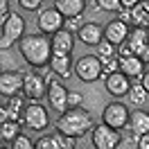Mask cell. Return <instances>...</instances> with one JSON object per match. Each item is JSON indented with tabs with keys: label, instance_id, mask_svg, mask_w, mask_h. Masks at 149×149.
I'll return each mask as SVG.
<instances>
[{
	"label": "cell",
	"instance_id": "83f0119b",
	"mask_svg": "<svg viewBox=\"0 0 149 149\" xmlns=\"http://www.w3.org/2000/svg\"><path fill=\"white\" fill-rule=\"evenodd\" d=\"M102 68H104V77H109V74H113V72H118V70H120V56H115V59H109V61H104Z\"/></svg>",
	"mask_w": 149,
	"mask_h": 149
},
{
	"label": "cell",
	"instance_id": "4dcf8cb0",
	"mask_svg": "<svg viewBox=\"0 0 149 149\" xmlns=\"http://www.w3.org/2000/svg\"><path fill=\"white\" fill-rule=\"evenodd\" d=\"M118 20L127 23V25H133V11L131 9H120L118 11Z\"/></svg>",
	"mask_w": 149,
	"mask_h": 149
},
{
	"label": "cell",
	"instance_id": "44dd1931",
	"mask_svg": "<svg viewBox=\"0 0 149 149\" xmlns=\"http://www.w3.org/2000/svg\"><path fill=\"white\" fill-rule=\"evenodd\" d=\"M20 136V122L18 120H5L0 122V140H2V145H7V142H14V140Z\"/></svg>",
	"mask_w": 149,
	"mask_h": 149
},
{
	"label": "cell",
	"instance_id": "836d02e7",
	"mask_svg": "<svg viewBox=\"0 0 149 149\" xmlns=\"http://www.w3.org/2000/svg\"><path fill=\"white\" fill-rule=\"evenodd\" d=\"M136 149H149V133H142L136 138Z\"/></svg>",
	"mask_w": 149,
	"mask_h": 149
},
{
	"label": "cell",
	"instance_id": "603a6c76",
	"mask_svg": "<svg viewBox=\"0 0 149 149\" xmlns=\"http://www.w3.org/2000/svg\"><path fill=\"white\" fill-rule=\"evenodd\" d=\"M127 97H129V104H131V106L140 109L142 104L147 102V97H149V95H147V91H145V88L140 86V81H138V84L133 81V84H131V91H129V95H127Z\"/></svg>",
	"mask_w": 149,
	"mask_h": 149
},
{
	"label": "cell",
	"instance_id": "5bb4252c",
	"mask_svg": "<svg viewBox=\"0 0 149 149\" xmlns=\"http://www.w3.org/2000/svg\"><path fill=\"white\" fill-rule=\"evenodd\" d=\"M129 34H131L129 25H127V23H122V20H118V18L109 20V23L104 25V38H106V41H111L113 45H122V43L129 38Z\"/></svg>",
	"mask_w": 149,
	"mask_h": 149
},
{
	"label": "cell",
	"instance_id": "e0dca14e",
	"mask_svg": "<svg viewBox=\"0 0 149 149\" xmlns=\"http://www.w3.org/2000/svg\"><path fill=\"white\" fill-rule=\"evenodd\" d=\"M120 72H124L131 81H140L145 74V61L140 56H120Z\"/></svg>",
	"mask_w": 149,
	"mask_h": 149
},
{
	"label": "cell",
	"instance_id": "52a82bcc",
	"mask_svg": "<svg viewBox=\"0 0 149 149\" xmlns=\"http://www.w3.org/2000/svg\"><path fill=\"white\" fill-rule=\"evenodd\" d=\"M38 32L45 34V36H54L56 32H61L65 27V16L56 7H47V9L38 11V18H36Z\"/></svg>",
	"mask_w": 149,
	"mask_h": 149
},
{
	"label": "cell",
	"instance_id": "ffe728a7",
	"mask_svg": "<svg viewBox=\"0 0 149 149\" xmlns=\"http://www.w3.org/2000/svg\"><path fill=\"white\" fill-rule=\"evenodd\" d=\"M129 129H131V133H133L136 138L142 136V133H149V113H145V111H131Z\"/></svg>",
	"mask_w": 149,
	"mask_h": 149
},
{
	"label": "cell",
	"instance_id": "9c48e42d",
	"mask_svg": "<svg viewBox=\"0 0 149 149\" xmlns=\"http://www.w3.org/2000/svg\"><path fill=\"white\" fill-rule=\"evenodd\" d=\"M23 95L29 102H41L47 97V79L38 72H25V84H23Z\"/></svg>",
	"mask_w": 149,
	"mask_h": 149
},
{
	"label": "cell",
	"instance_id": "7c38bea8",
	"mask_svg": "<svg viewBox=\"0 0 149 149\" xmlns=\"http://www.w3.org/2000/svg\"><path fill=\"white\" fill-rule=\"evenodd\" d=\"M104 88H106V93L111 95V97H127L129 95V91H131V79L127 77L124 72H113V74H109L106 79H104Z\"/></svg>",
	"mask_w": 149,
	"mask_h": 149
},
{
	"label": "cell",
	"instance_id": "4316f807",
	"mask_svg": "<svg viewBox=\"0 0 149 149\" xmlns=\"http://www.w3.org/2000/svg\"><path fill=\"white\" fill-rule=\"evenodd\" d=\"M11 149H36V145H34L32 138H27L25 133H20L18 138L11 142Z\"/></svg>",
	"mask_w": 149,
	"mask_h": 149
},
{
	"label": "cell",
	"instance_id": "484cf974",
	"mask_svg": "<svg viewBox=\"0 0 149 149\" xmlns=\"http://www.w3.org/2000/svg\"><path fill=\"white\" fill-rule=\"evenodd\" d=\"M95 5H97V9H102V11H115V14L122 9L120 0H95Z\"/></svg>",
	"mask_w": 149,
	"mask_h": 149
},
{
	"label": "cell",
	"instance_id": "f1b7e54d",
	"mask_svg": "<svg viewBox=\"0 0 149 149\" xmlns=\"http://www.w3.org/2000/svg\"><path fill=\"white\" fill-rule=\"evenodd\" d=\"M18 5H20L25 11H41L43 0H18Z\"/></svg>",
	"mask_w": 149,
	"mask_h": 149
},
{
	"label": "cell",
	"instance_id": "2e32d148",
	"mask_svg": "<svg viewBox=\"0 0 149 149\" xmlns=\"http://www.w3.org/2000/svg\"><path fill=\"white\" fill-rule=\"evenodd\" d=\"M77 38H79L84 45L97 47L104 41V27H100L97 23H84V25L79 27V32H77Z\"/></svg>",
	"mask_w": 149,
	"mask_h": 149
},
{
	"label": "cell",
	"instance_id": "f546056e",
	"mask_svg": "<svg viewBox=\"0 0 149 149\" xmlns=\"http://www.w3.org/2000/svg\"><path fill=\"white\" fill-rule=\"evenodd\" d=\"M84 102V95L77 93V91H70L68 93V109H77V106H81Z\"/></svg>",
	"mask_w": 149,
	"mask_h": 149
},
{
	"label": "cell",
	"instance_id": "8fae6325",
	"mask_svg": "<svg viewBox=\"0 0 149 149\" xmlns=\"http://www.w3.org/2000/svg\"><path fill=\"white\" fill-rule=\"evenodd\" d=\"M23 84H25V72L2 70V74H0V95H5V97L23 95Z\"/></svg>",
	"mask_w": 149,
	"mask_h": 149
},
{
	"label": "cell",
	"instance_id": "1f68e13d",
	"mask_svg": "<svg viewBox=\"0 0 149 149\" xmlns=\"http://www.w3.org/2000/svg\"><path fill=\"white\" fill-rule=\"evenodd\" d=\"M79 20H81V16H74V18H65V29L68 32H79Z\"/></svg>",
	"mask_w": 149,
	"mask_h": 149
},
{
	"label": "cell",
	"instance_id": "7a4b0ae2",
	"mask_svg": "<svg viewBox=\"0 0 149 149\" xmlns=\"http://www.w3.org/2000/svg\"><path fill=\"white\" fill-rule=\"evenodd\" d=\"M54 127H56V131L63 133V136L81 138V136H86L88 131H93L95 120H93V115L86 111V109L77 106V109H68L65 113H61Z\"/></svg>",
	"mask_w": 149,
	"mask_h": 149
},
{
	"label": "cell",
	"instance_id": "8d00e7d4",
	"mask_svg": "<svg viewBox=\"0 0 149 149\" xmlns=\"http://www.w3.org/2000/svg\"><path fill=\"white\" fill-rule=\"evenodd\" d=\"M140 59H142L145 63H149V43H147V47L142 50V54H140Z\"/></svg>",
	"mask_w": 149,
	"mask_h": 149
},
{
	"label": "cell",
	"instance_id": "3957f363",
	"mask_svg": "<svg viewBox=\"0 0 149 149\" xmlns=\"http://www.w3.org/2000/svg\"><path fill=\"white\" fill-rule=\"evenodd\" d=\"M25 34V20L18 14H11L7 20L0 23V50L7 52L14 43H18Z\"/></svg>",
	"mask_w": 149,
	"mask_h": 149
},
{
	"label": "cell",
	"instance_id": "d590c367",
	"mask_svg": "<svg viewBox=\"0 0 149 149\" xmlns=\"http://www.w3.org/2000/svg\"><path fill=\"white\" fill-rule=\"evenodd\" d=\"M140 86L147 91V95H149V70H145V74L140 77Z\"/></svg>",
	"mask_w": 149,
	"mask_h": 149
},
{
	"label": "cell",
	"instance_id": "7402d4cb",
	"mask_svg": "<svg viewBox=\"0 0 149 149\" xmlns=\"http://www.w3.org/2000/svg\"><path fill=\"white\" fill-rule=\"evenodd\" d=\"M133 27H145L149 29V2H138L136 7H133Z\"/></svg>",
	"mask_w": 149,
	"mask_h": 149
},
{
	"label": "cell",
	"instance_id": "30bf717a",
	"mask_svg": "<svg viewBox=\"0 0 149 149\" xmlns=\"http://www.w3.org/2000/svg\"><path fill=\"white\" fill-rule=\"evenodd\" d=\"M47 79V102L54 109L59 115L68 111V88H65L59 79H52V77H45Z\"/></svg>",
	"mask_w": 149,
	"mask_h": 149
},
{
	"label": "cell",
	"instance_id": "9a60e30c",
	"mask_svg": "<svg viewBox=\"0 0 149 149\" xmlns=\"http://www.w3.org/2000/svg\"><path fill=\"white\" fill-rule=\"evenodd\" d=\"M50 70H52L56 77H61V79L72 77V72H74L72 56H70V54H63V52H54L52 59H50Z\"/></svg>",
	"mask_w": 149,
	"mask_h": 149
},
{
	"label": "cell",
	"instance_id": "ba28073f",
	"mask_svg": "<svg viewBox=\"0 0 149 149\" xmlns=\"http://www.w3.org/2000/svg\"><path fill=\"white\" fill-rule=\"evenodd\" d=\"M23 124H25L29 131H43V129H47V124H50L47 109L41 102L27 104L25 111H23Z\"/></svg>",
	"mask_w": 149,
	"mask_h": 149
},
{
	"label": "cell",
	"instance_id": "277c9868",
	"mask_svg": "<svg viewBox=\"0 0 149 149\" xmlns=\"http://www.w3.org/2000/svg\"><path fill=\"white\" fill-rule=\"evenodd\" d=\"M74 77H79L86 84H93L97 79L104 77V68H102V59L97 54H84L74 61Z\"/></svg>",
	"mask_w": 149,
	"mask_h": 149
},
{
	"label": "cell",
	"instance_id": "8992f818",
	"mask_svg": "<svg viewBox=\"0 0 149 149\" xmlns=\"http://www.w3.org/2000/svg\"><path fill=\"white\" fill-rule=\"evenodd\" d=\"M129 120H131V111L127 104L122 102H111L104 106L102 111V122L104 124H109L111 129H127L129 127Z\"/></svg>",
	"mask_w": 149,
	"mask_h": 149
},
{
	"label": "cell",
	"instance_id": "6da1fadb",
	"mask_svg": "<svg viewBox=\"0 0 149 149\" xmlns=\"http://www.w3.org/2000/svg\"><path fill=\"white\" fill-rule=\"evenodd\" d=\"M18 50L20 56L27 61L32 68H43V65H50V59L54 54L52 50V38L45 36V34H25V36L18 41Z\"/></svg>",
	"mask_w": 149,
	"mask_h": 149
},
{
	"label": "cell",
	"instance_id": "74e56055",
	"mask_svg": "<svg viewBox=\"0 0 149 149\" xmlns=\"http://www.w3.org/2000/svg\"><path fill=\"white\" fill-rule=\"evenodd\" d=\"M0 149H11V147H7V145H2V147H0Z\"/></svg>",
	"mask_w": 149,
	"mask_h": 149
},
{
	"label": "cell",
	"instance_id": "cb8c5ba5",
	"mask_svg": "<svg viewBox=\"0 0 149 149\" xmlns=\"http://www.w3.org/2000/svg\"><path fill=\"white\" fill-rule=\"evenodd\" d=\"M97 56L102 59V63H104V61H109V59H115V56H118V45H113L111 41L104 38L102 43L97 45Z\"/></svg>",
	"mask_w": 149,
	"mask_h": 149
},
{
	"label": "cell",
	"instance_id": "d6a6232c",
	"mask_svg": "<svg viewBox=\"0 0 149 149\" xmlns=\"http://www.w3.org/2000/svg\"><path fill=\"white\" fill-rule=\"evenodd\" d=\"M9 16H11L9 2H7V0H0V23H2V20H7Z\"/></svg>",
	"mask_w": 149,
	"mask_h": 149
},
{
	"label": "cell",
	"instance_id": "e575fe53",
	"mask_svg": "<svg viewBox=\"0 0 149 149\" xmlns=\"http://www.w3.org/2000/svg\"><path fill=\"white\" fill-rule=\"evenodd\" d=\"M138 2H142V0H120V5H122V9H133Z\"/></svg>",
	"mask_w": 149,
	"mask_h": 149
},
{
	"label": "cell",
	"instance_id": "d6986e66",
	"mask_svg": "<svg viewBox=\"0 0 149 149\" xmlns=\"http://www.w3.org/2000/svg\"><path fill=\"white\" fill-rule=\"evenodd\" d=\"M54 7L65 18H74V16H81L86 9V0H54Z\"/></svg>",
	"mask_w": 149,
	"mask_h": 149
},
{
	"label": "cell",
	"instance_id": "ac0fdd59",
	"mask_svg": "<svg viewBox=\"0 0 149 149\" xmlns=\"http://www.w3.org/2000/svg\"><path fill=\"white\" fill-rule=\"evenodd\" d=\"M52 38V50L54 52H63V54H72V47H74V34L72 32H68V29H61V32H56Z\"/></svg>",
	"mask_w": 149,
	"mask_h": 149
},
{
	"label": "cell",
	"instance_id": "5b68a950",
	"mask_svg": "<svg viewBox=\"0 0 149 149\" xmlns=\"http://www.w3.org/2000/svg\"><path fill=\"white\" fill-rule=\"evenodd\" d=\"M91 140H93L95 149H118L122 145V133L118 129H111L109 124H95L91 131Z\"/></svg>",
	"mask_w": 149,
	"mask_h": 149
},
{
	"label": "cell",
	"instance_id": "d4e9b609",
	"mask_svg": "<svg viewBox=\"0 0 149 149\" xmlns=\"http://www.w3.org/2000/svg\"><path fill=\"white\" fill-rule=\"evenodd\" d=\"M34 145H36V149H65L56 133L54 136H41L38 140H34Z\"/></svg>",
	"mask_w": 149,
	"mask_h": 149
},
{
	"label": "cell",
	"instance_id": "4fadbf2b",
	"mask_svg": "<svg viewBox=\"0 0 149 149\" xmlns=\"http://www.w3.org/2000/svg\"><path fill=\"white\" fill-rule=\"evenodd\" d=\"M23 97L25 95H14V97H5L2 95V106H0V122L5 120H18L23 122Z\"/></svg>",
	"mask_w": 149,
	"mask_h": 149
}]
</instances>
